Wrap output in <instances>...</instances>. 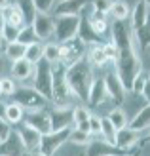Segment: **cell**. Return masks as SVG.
Here are the masks:
<instances>
[{"mask_svg": "<svg viewBox=\"0 0 150 156\" xmlns=\"http://www.w3.org/2000/svg\"><path fill=\"white\" fill-rule=\"evenodd\" d=\"M112 30V44L118 50V59H116V73L120 76L124 88L131 91V86L135 78L143 73V63L135 48V34H133L131 25L125 21H114L110 25Z\"/></svg>", "mask_w": 150, "mask_h": 156, "instance_id": "6da1fadb", "label": "cell"}, {"mask_svg": "<svg viewBox=\"0 0 150 156\" xmlns=\"http://www.w3.org/2000/svg\"><path fill=\"white\" fill-rule=\"evenodd\" d=\"M93 80H95V78L91 74V63L85 57L67 67V84H68V88L72 91V95L76 99L84 101V103H88V95H89Z\"/></svg>", "mask_w": 150, "mask_h": 156, "instance_id": "7a4b0ae2", "label": "cell"}, {"mask_svg": "<svg viewBox=\"0 0 150 156\" xmlns=\"http://www.w3.org/2000/svg\"><path fill=\"white\" fill-rule=\"evenodd\" d=\"M13 103H17L19 107L25 108V112H33V111H42L48 105V99H46L42 93H38L33 86H23V88H17L13 93Z\"/></svg>", "mask_w": 150, "mask_h": 156, "instance_id": "3957f363", "label": "cell"}, {"mask_svg": "<svg viewBox=\"0 0 150 156\" xmlns=\"http://www.w3.org/2000/svg\"><path fill=\"white\" fill-rule=\"evenodd\" d=\"M85 55H88V44H85L80 36L70 38V40L59 44V61L67 67L76 63V61H80V59H84Z\"/></svg>", "mask_w": 150, "mask_h": 156, "instance_id": "277c9868", "label": "cell"}, {"mask_svg": "<svg viewBox=\"0 0 150 156\" xmlns=\"http://www.w3.org/2000/svg\"><path fill=\"white\" fill-rule=\"evenodd\" d=\"M33 88L42 93V95L51 101V88H53V69L48 61H40L34 65V76H33Z\"/></svg>", "mask_w": 150, "mask_h": 156, "instance_id": "5b68a950", "label": "cell"}, {"mask_svg": "<svg viewBox=\"0 0 150 156\" xmlns=\"http://www.w3.org/2000/svg\"><path fill=\"white\" fill-rule=\"evenodd\" d=\"M80 23H82L80 15H59V17H55L53 36L57 38L59 44L70 40V38H76L78 30H80Z\"/></svg>", "mask_w": 150, "mask_h": 156, "instance_id": "8992f818", "label": "cell"}, {"mask_svg": "<svg viewBox=\"0 0 150 156\" xmlns=\"http://www.w3.org/2000/svg\"><path fill=\"white\" fill-rule=\"evenodd\" d=\"M72 128H67V129H59V131H50V133L42 135V141L40 147H38V152L42 156H55L59 149L65 143H68V135Z\"/></svg>", "mask_w": 150, "mask_h": 156, "instance_id": "52a82bcc", "label": "cell"}, {"mask_svg": "<svg viewBox=\"0 0 150 156\" xmlns=\"http://www.w3.org/2000/svg\"><path fill=\"white\" fill-rule=\"evenodd\" d=\"M15 133H17L21 145L25 147L27 152H38V147H40V141H42V133L40 131H36L34 128L27 126L25 122L19 124L17 129H15Z\"/></svg>", "mask_w": 150, "mask_h": 156, "instance_id": "ba28073f", "label": "cell"}, {"mask_svg": "<svg viewBox=\"0 0 150 156\" xmlns=\"http://www.w3.org/2000/svg\"><path fill=\"white\" fill-rule=\"evenodd\" d=\"M74 107H55L50 111V120H51V131L74 128V116H72Z\"/></svg>", "mask_w": 150, "mask_h": 156, "instance_id": "9c48e42d", "label": "cell"}, {"mask_svg": "<svg viewBox=\"0 0 150 156\" xmlns=\"http://www.w3.org/2000/svg\"><path fill=\"white\" fill-rule=\"evenodd\" d=\"M25 124L30 128H34L36 131H40L42 135L50 133L51 131V120H50V111H33V112H27L25 114Z\"/></svg>", "mask_w": 150, "mask_h": 156, "instance_id": "30bf717a", "label": "cell"}, {"mask_svg": "<svg viewBox=\"0 0 150 156\" xmlns=\"http://www.w3.org/2000/svg\"><path fill=\"white\" fill-rule=\"evenodd\" d=\"M85 156H127V152L120 151L105 139H91V143L85 147Z\"/></svg>", "mask_w": 150, "mask_h": 156, "instance_id": "8fae6325", "label": "cell"}, {"mask_svg": "<svg viewBox=\"0 0 150 156\" xmlns=\"http://www.w3.org/2000/svg\"><path fill=\"white\" fill-rule=\"evenodd\" d=\"M105 84H106V91H108V99H112L116 105H122L124 99H125V90L124 84L120 80L116 71H110L106 76H105Z\"/></svg>", "mask_w": 150, "mask_h": 156, "instance_id": "7c38bea8", "label": "cell"}, {"mask_svg": "<svg viewBox=\"0 0 150 156\" xmlns=\"http://www.w3.org/2000/svg\"><path fill=\"white\" fill-rule=\"evenodd\" d=\"M141 143V133L135 129H131L129 126L124 128V129H118L116 131V141H114V147H118L120 151L124 152H129L133 151L135 147Z\"/></svg>", "mask_w": 150, "mask_h": 156, "instance_id": "4fadbf2b", "label": "cell"}, {"mask_svg": "<svg viewBox=\"0 0 150 156\" xmlns=\"http://www.w3.org/2000/svg\"><path fill=\"white\" fill-rule=\"evenodd\" d=\"M33 29H34L36 36H38V40H48V38H51L53 33H55V17L46 15V13H38L34 17Z\"/></svg>", "mask_w": 150, "mask_h": 156, "instance_id": "5bb4252c", "label": "cell"}, {"mask_svg": "<svg viewBox=\"0 0 150 156\" xmlns=\"http://www.w3.org/2000/svg\"><path fill=\"white\" fill-rule=\"evenodd\" d=\"M150 23V8L145 0H139L137 6L133 8V13H131V29L133 33H139L143 30L146 25Z\"/></svg>", "mask_w": 150, "mask_h": 156, "instance_id": "9a60e30c", "label": "cell"}, {"mask_svg": "<svg viewBox=\"0 0 150 156\" xmlns=\"http://www.w3.org/2000/svg\"><path fill=\"white\" fill-rule=\"evenodd\" d=\"M106 101H108V91H106L105 78H95L88 95V105L95 108V107H101L103 103H106Z\"/></svg>", "mask_w": 150, "mask_h": 156, "instance_id": "2e32d148", "label": "cell"}, {"mask_svg": "<svg viewBox=\"0 0 150 156\" xmlns=\"http://www.w3.org/2000/svg\"><path fill=\"white\" fill-rule=\"evenodd\" d=\"M110 15L108 13H97V12H89L88 15H85V21H88V25H89V29L95 33L99 38H103L106 34V30H108V27L112 25L110 23Z\"/></svg>", "mask_w": 150, "mask_h": 156, "instance_id": "e0dca14e", "label": "cell"}, {"mask_svg": "<svg viewBox=\"0 0 150 156\" xmlns=\"http://www.w3.org/2000/svg\"><path fill=\"white\" fill-rule=\"evenodd\" d=\"M89 0H61L55 8L53 15L59 17V15H80L85 8H88Z\"/></svg>", "mask_w": 150, "mask_h": 156, "instance_id": "ac0fdd59", "label": "cell"}, {"mask_svg": "<svg viewBox=\"0 0 150 156\" xmlns=\"http://www.w3.org/2000/svg\"><path fill=\"white\" fill-rule=\"evenodd\" d=\"M2 15H4V21L8 23V25H13L17 29L27 25V23H25V15H23V12H21V8H19L17 2H10V6L2 10Z\"/></svg>", "mask_w": 150, "mask_h": 156, "instance_id": "d6986e66", "label": "cell"}, {"mask_svg": "<svg viewBox=\"0 0 150 156\" xmlns=\"http://www.w3.org/2000/svg\"><path fill=\"white\" fill-rule=\"evenodd\" d=\"M27 151L21 145L17 133H12L6 141L0 145V156H25Z\"/></svg>", "mask_w": 150, "mask_h": 156, "instance_id": "ffe728a7", "label": "cell"}, {"mask_svg": "<svg viewBox=\"0 0 150 156\" xmlns=\"http://www.w3.org/2000/svg\"><path fill=\"white\" fill-rule=\"evenodd\" d=\"M10 73L13 76V80H29L30 76H34V65L29 63L27 59H19L12 63Z\"/></svg>", "mask_w": 150, "mask_h": 156, "instance_id": "44dd1931", "label": "cell"}, {"mask_svg": "<svg viewBox=\"0 0 150 156\" xmlns=\"http://www.w3.org/2000/svg\"><path fill=\"white\" fill-rule=\"evenodd\" d=\"M25 114H27L25 108L19 107L17 103L6 105V107H4V112H2L4 120L10 124V126H19V124H23V122H25Z\"/></svg>", "mask_w": 150, "mask_h": 156, "instance_id": "7402d4cb", "label": "cell"}, {"mask_svg": "<svg viewBox=\"0 0 150 156\" xmlns=\"http://www.w3.org/2000/svg\"><path fill=\"white\" fill-rule=\"evenodd\" d=\"M129 128L135 129V131H146L150 128V103H146L141 111L133 116V118L129 120Z\"/></svg>", "mask_w": 150, "mask_h": 156, "instance_id": "603a6c76", "label": "cell"}, {"mask_svg": "<svg viewBox=\"0 0 150 156\" xmlns=\"http://www.w3.org/2000/svg\"><path fill=\"white\" fill-rule=\"evenodd\" d=\"M85 59H88L91 65H95V67L106 65L108 59H106V53H105V42H101V44H89Z\"/></svg>", "mask_w": 150, "mask_h": 156, "instance_id": "cb8c5ba5", "label": "cell"}, {"mask_svg": "<svg viewBox=\"0 0 150 156\" xmlns=\"http://www.w3.org/2000/svg\"><path fill=\"white\" fill-rule=\"evenodd\" d=\"M106 118L110 120V124L116 128V131L118 129H124V128H127L129 126V118H127V114H125V111L122 107H114L112 111L108 112V116Z\"/></svg>", "mask_w": 150, "mask_h": 156, "instance_id": "d4e9b609", "label": "cell"}, {"mask_svg": "<svg viewBox=\"0 0 150 156\" xmlns=\"http://www.w3.org/2000/svg\"><path fill=\"white\" fill-rule=\"evenodd\" d=\"M6 57L12 61V63H15V61H19V59H25V51H27V46H23L19 42H8L6 44Z\"/></svg>", "mask_w": 150, "mask_h": 156, "instance_id": "484cf974", "label": "cell"}, {"mask_svg": "<svg viewBox=\"0 0 150 156\" xmlns=\"http://www.w3.org/2000/svg\"><path fill=\"white\" fill-rule=\"evenodd\" d=\"M108 15L114 21H125L129 17V6L125 4L124 0H116V2H112V6H110Z\"/></svg>", "mask_w": 150, "mask_h": 156, "instance_id": "4316f807", "label": "cell"}, {"mask_svg": "<svg viewBox=\"0 0 150 156\" xmlns=\"http://www.w3.org/2000/svg\"><path fill=\"white\" fill-rule=\"evenodd\" d=\"M25 59L29 61V63H33V65H38L44 59V44L42 42H34V44L27 46Z\"/></svg>", "mask_w": 150, "mask_h": 156, "instance_id": "83f0119b", "label": "cell"}, {"mask_svg": "<svg viewBox=\"0 0 150 156\" xmlns=\"http://www.w3.org/2000/svg\"><path fill=\"white\" fill-rule=\"evenodd\" d=\"M91 139H93L91 133H85V131H80V129L72 128V131H70V135H68V143L76 145V147H88L91 143Z\"/></svg>", "mask_w": 150, "mask_h": 156, "instance_id": "f1b7e54d", "label": "cell"}, {"mask_svg": "<svg viewBox=\"0 0 150 156\" xmlns=\"http://www.w3.org/2000/svg\"><path fill=\"white\" fill-rule=\"evenodd\" d=\"M15 2L19 4L23 15H25V23H27V25H33V23H34V17L38 15L36 8H34V4H33V0H15Z\"/></svg>", "mask_w": 150, "mask_h": 156, "instance_id": "f546056e", "label": "cell"}, {"mask_svg": "<svg viewBox=\"0 0 150 156\" xmlns=\"http://www.w3.org/2000/svg\"><path fill=\"white\" fill-rule=\"evenodd\" d=\"M17 42H19V44H23V46H30V44L40 42V40H38V36H36V33H34L33 25H25V27H21V29H19Z\"/></svg>", "mask_w": 150, "mask_h": 156, "instance_id": "4dcf8cb0", "label": "cell"}, {"mask_svg": "<svg viewBox=\"0 0 150 156\" xmlns=\"http://www.w3.org/2000/svg\"><path fill=\"white\" fill-rule=\"evenodd\" d=\"M59 2H61V0H33L36 12L38 13H46V15H51Z\"/></svg>", "mask_w": 150, "mask_h": 156, "instance_id": "1f68e13d", "label": "cell"}, {"mask_svg": "<svg viewBox=\"0 0 150 156\" xmlns=\"http://www.w3.org/2000/svg\"><path fill=\"white\" fill-rule=\"evenodd\" d=\"M101 135L105 141H108L110 145H114L116 141V128L110 124L108 118H101Z\"/></svg>", "mask_w": 150, "mask_h": 156, "instance_id": "d6a6232c", "label": "cell"}, {"mask_svg": "<svg viewBox=\"0 0 150 156\" xmlns=\"http://www.w3.org/2000/svg\"><path fill=\"white\" fill-rule=\"evenodd\" d=\"M44 61L50 65L59 63V44H46L44 46Z\"/></svg>", "mask_w": 150, "mask_h": 156, "instance_id": "836d02e7", "label": "cell"}, {"mask_svg": "<svg viewBox=\"0 0 150 156\" xmlns=\"http://www.w3.org/2000/svg\"><path fill=\"white\" fill-rule=\"evenodd\" d=\"M110 6H112V0H89V4H88L89 10L97 12V13H108Z\"/></svg>", "mask_w": 150, "mask_h": 156, "instance_id": "e575fe53", "label": "cell"}, {"mask_svg": "<svg viewBox=\"0 0 150 156\" xmlns=\"http://www.w3.org/2000/svg\"><path fill=\"white\" fill-rule=\"evenodd\" d=\"M72 116H74V126H76V124L88 122L91 118V112H89L88 107H74L72 108Z\"/></svg>", "mask_w": 150, "mask_h": 156, "instance_id": "d590c367", "label": "cell"}, {"mask_svg": "<svg viewBox=\"0 0 150 156\" xmlns=\"http://www.w3.org/2000/svg\"><path fill=\"white\" fill-rule=\"evenodd\" d=\"M0 88H2V95H13L17 86H15V80L13 78H0Z\"/></svg>", "mask_w": 150, "mask_h": 156, "instance_id": "8d00e7d4", "label": "cell"}, {"mask_svg": "<svg viewBox=\"0 0 150 156\" xmlns=\"http://www.w3.org/2000/svg\"><path fill=\"white\" fill-rule=\"evenodd\" d=\"M133 34L137 36L135 40L141 44V48H148V46H150V23H148V25H146L143 30H139V33H133Z\"/></svg>", "mask_w": 150, "mask_h": 156, "instance_id": "74e56055", "label": "cell"}, {"mask_svg": "<svg viewBox=\"0 0 150 156\" xmlns=\"http://www.w3.org/2000/svg\"><path fill=\"white\" fill-rule=\"evenodd\" d=\"M2 36H4V40L6 44L8 42H17V36H19V29L17 27H13V25H4V30H2Z\"/></svg>", "mask_w": 150, "mask_h": 156, "instance_id": "f35d334b", "label": "cell"}, {"mask_svg": "<svg viewBox=\"0 0 150 156\" xmlns=\"http://www.w3.org/2000/svg\"><path fill=\"white\" fill-rule=\"evenodd\" d=\"M146 80H148V76H145L143 73H141V74L135 78V82H133V86H131V93H135V95H141V93H143L145 84H146Z\"/></svg>", "mask_w": 150, "mask_h": 156, "instance_id": "ab89813d", "label": "cell"}, {"mask_svg": "<svg viewBox=\"0 0 150 156\" xmlns=\"http://www.w3.org/2000/svg\"><path fill=\"white\" fill-rule=\"evenodd\" d=\"M12 133H13V131H12V126L4 120V116H0V145H2Z\"/></svg>", "mask_w": 150, "mask_h": 156, "instance_id": "60d3db41", "label": "cell"}, {"mask_svg": "<svg viewBox=\"0 0 150 156\" xmlns=\"http://www.w3.org/2000/svg\"><path fill=\"white\" fill-rule=\"evenodd\" d=\"M105 53H106L108 63H116V59H118V50H116V46H114L112 42L105 44Z\"/></svg>", "mask_w": 150, "mask_h": 156, "instance_id": "b9f144b4", "label": "cell"}, {"mask_svg": "<svg viewBox=\"0 0 150 156\" xmlns=\"http://www.w3.org/2000/svg\"><path fill=\"white\" fill-rule=\"evenodd\" d=\"M89 131H91V135H101V118H99V116L91 114V118H89Z\"/></svg>", "mask_w": 150, "mask_h": 156, "instance_id": "7bdbcfd3", "label": "cell"}, {"mask_svg": "<svg viewBox=\"0 0 150 156\" xmlns=\"http://www.w3.org/2000/svg\"><path fill=\"white\" fill-rule=\"evenodd\" d=\"M145 99H146V103H150V76H148V80L145 84V88H143V93H141Z\"/></svg>", "mask_w": 150, "mask_h": 156, "instance_id": "ee69618b", "label": "cell"}, {"mask_svg": "<svg viewBox=\"0 0 150 156\" xmlns=\"http://www.w3.org/2000/svg\"><path fill=\"white\" fill-rule=\"evenodd\" d=\"M74 128L80 129V131H85V133H91V131H89V120L88 122H82V124H76Z\"/></svg>", "mask_w": 150, "mask_h": 156, "instance_id": "f6af8a7d", "label": "cell"}, {"mask_svg": "<svg viewBox=\"0 0 150 156\" xmlns=\"http://www.w3.org/2000/svg\"><path fill=\"white\" fill-rule=\"evenodd\" d=\"M145 143H150V131L145 135V137H141V143H139V147H143Z\"/></svg>", "mask_w": 150, "mask_h": 156, "instance_id": "bcb514c9", "label": "cell"}, {"mask_svg": "<svg viewBox=\"0 0 150 156\" xmlns=\"http://www.w3.org/2000/svg\"><path fill=\"white\" fill-rule=\"evenodd\" d=\"M4 25H6V21H4V15H2V12H0V34H2V30H4Z\"/></svg>", "mask_w": 150, "mask_h": 156, "instance_id": "7dc6e473", "label": "cell"}, {"mask_svg": "<svg viewBox=\"0 0 150 156\" xmlns=\"http://www.w3.org/2000/svg\"><path fill=\"white\" fill-rule=\"evenodd\" d=\"M10 6V0H0V12L4 10V8H8Z\"/></svg>", "mask_w": 150, "mask_h": 156, "instance_id": "c3c4849f", "label": "cell"}, {"mask_svg": "<svg viewBox=\"0 0 150 156\" xmlns=\"http://www.w3.org/2000/svg\"><path fill=\"white\" fill-rule=\"evenodd\" d=\"M6 48V40H4V36L0 34V50H4Z\"/></svg>", "mask_w": 150, "mask_h": 156, "instance_id": "681fc988", "label": "cell"}, {"mask_svg": "<svg viewBox=\"0 0 150 156\" xmlns=\"http://www.w3.org/2000/svg\"><path fill=\"white\" fill-rule=\"evenodd\" d=\"M25 156H42V154H40V152H27Z\"/></svg>", "mask_w": 150, "mask_h": 156, "instance_id": "f907efd6", "label": "cell"}, {"mask_svg": "<svg viewBox=\"0 0 150 156\" xmlns=\"http://www.w3.org/2000/svg\"><path fill=\"white\" fill-rule=\"evenodd\" d=\"M127 156H139V151H135V152H131V154H127Z\"/></svg>", "mask_w": 150, "mask_h": 156, "instance_id": "816d5d0a", "label": "cell"}, {"mask_svg": "<svg viewBox=\"0 0 150 156\" xmlns=\"http://www.w3.org/2000/svg\"><path fill=\"white\" fill-rule=\"evenodd\" d=\"M145 2H146V4H148V8H150V0H145Z\"/></svg>", "mask_w": 150, "mask_h": 156, "instance_id": "f5cc1de1", "label": "cell"}, {"mask_svg": "<svg viewBox=\"0 0 150 156\" xmlns=\"http://www.w3.org/2000/svg\"><path fill=\"white\" fill-rule=\"evenodd\" d=\"M0 95H2V88H0Z\"/></svg>", "mask_w": 150, "mask_h": 156, "instance_id": "db71d44e", "label": "cell"}]
</instances>
